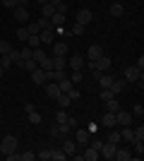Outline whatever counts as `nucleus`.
Listing matches in <instances>:
<instances>
[{"instance_id":"15","label":"nucleus","mask_w":144,"mask_h":161,"mask_svg":"<svg viewBox=\"0 0 144 161\" xmlns=\"http://www.w3.org/2000/svg\"><path fill=\"white\" fill-rule=\"evenodd\" d=\"M67 65L72 67V70H82V67H84V58H82V53L72 55V58H70V60H67Z\"/></svg>"},{"instance_id":"8","label":"nucleus","mask_w":144,"mask_h":161,"mask_svg":"<svg viewBox=\"0 0 144 161\" xmlns=\"http://www.w3.org/2000/svg\"><path fill=\"white\" fill-rule=\"evenodd\" d=\"M12 14H14V19L24 22V24H27V22H29V10H27V7H22V5L12 7Z\"/></svg>"},{"instance_id":"48","label":"nucleus","mask_w":144,"mask_h":161,"mask_svg":"<svg viewBox=\"0 0 144 161\" xmlns=\"http://www.w3.org/2000/svg\"><path fill=\"white\" fill-rule=\"evenodd\" d=\"M7 55H10V60H12V63L22 60V55H19V51H14V48H12V51H10V53H7Z\"/></svg>"},{"instance_id":"19","label":"nucleus","mask_w":144,"mask_h":161,"mask_svg":"<svg viewBox=\"0 0 144 161\" xmlns=\"http://www.w3.org/2000/svg\"><path fill=\"white\" fill-rule=\"evenodd\" d=\"M62 77H67L65 70H48V82H60Z\"/></svg>"},{"instance_id":"50","label":"nucleus","mask_w":144,"mask_h":161,"mask_svg":"<svg viewBox=\"0 0 144 161\" xmlns=\"http://www.w3.org/2000/svg\"><path fill=\"white\" fill-rule=\"evenodd\" d=\"M108 99H113V92L110 89H101V101H108Z\"/></svg>"},{"instance_id":"36","label":"nucleus","mask_w":144,"mask_h":161,"mask_svg":"<svg viewBox=\"0 0 144 161\" xmlns=\"http://www.w3.org/2000/svg\"><path fill=\"white\" fill-rule=\"evenodd\" d=\"M67 118H70V115L65 113V108H60V111L55 113V123H58V125H60V123H67Z\"/></svg>"},{"instance_id":"46","label":"nucleus","mask_w":144,"mask_h":161,"mask_svg":"<svg viewBox=\"0 0 144 161\" xmlns=\"http://www.w3.org/2000/svg\"><path fill=\"white\" fill-rule=\"evenodd\" d=\"M36 154L34 152H24V154H19V161H34Z\"/></svg>"},{"instance_id":"38","label":"nucleus","mask_w":144,"mask_h":161,"mask_svg":"<svg viewBox=\"0 0 144 161\" xmlns=\"http://www.w3.org/2000/svg\"><path fill=\"white\" fill-rule=\"evenodd\" d=\"M55 101H58V103H60V108H67L70 103H72V101H70V96H67V94H60V96H58V99H55Z\"/></svg>"},{"instance_id":"31","label":"nucleus","mask_w":144,"mask_h":161,"mask_svg":"<svg viewBox=\"0 0 144 161\" xmlns=\"http://www.w3.org/2000/svg\"><path fill=\"white\" fill-rule=\"evenodd\" d=\"M22 60H24V58H22ZM22 67H24V70H29V72H34L36 67H39V63H36L34 58H27V60H24V65H22Z\"/></svg>"},{"instance_id":"56","label":"nucleus","mask_w":144,"mask_h":161,"mask_svg":"<svg viewBox=\"0 0 144 161\" xmlns=\"http://www.w3.org/2000/svg\"><path fill=\"white\" fill-rule=\"evenodd\" d=\"M135 67H137L139 72H142V70H144V58H139V60H137V65H135Z\"/></svg>"},{"instance_id":"34","label":"nucleus","mask_w":144,"mask_h":161,"mask_svg":"<svg viewBox=\"0 0 144 161\" xmlns=\"http://www.w3.org/2000/svg\"><path fill=\"white\" fill-rule=\"evenodd\" d=\"M10 51H12V43L3 39V41H0V55H7V53H10Z\"/></svg>"},{"instance_id":"20","label":"nucleus","mask_w":144,"mask_h":161,"mask_svg":"<svg viewBox=\"0 0 144 161\" xmlns=\"http://www.w3.org/2000/svg\"><path fill=\"white\" fill-rule=\"evenodd\" d=\"M39 41H41V43H53V29H41Z\"/></svg>"},{"instance_id":"9","label":"nucleus","mask_w":144,"mask_h":161,"mask_svg":"<svg viewBox=\"0 0 144 161\" xmlns=\"http://www.w3.org/2000/svg\"><path fill=\"white\" fill-rule=\"evenodd\" d=\"M46 96H48V99H58V96H60L58 82H46Z\"/></svg>"},{"instance_id":"44","label":"nucleus","mask_w":144,"mask_h":161,"mask_svg":"<svg viewBox=\"0 0 144 161\" xmlns=\"http://www.w3.org/2000/svg\"><path fill=\"white\" fill-rule=\"evenodd\" d=\"M58 128H60V135H62V137H65V135H70V132H72V128H70V123H60Z\"/></svg>"},{"instance_id":"32","label":"nucleus","mask_w":144,"mask_h":161,"mask_svg":"<svg viewBox=\"0 0 144 161\" xmlns=\"http://www.w3.org/2000/svg\"><path fill=\"white\" fill-rule=\"evenodd\" d=\"M135 159H142V154H144V140H135Z\"/></svg>"},{"instance_id":"57","label":"nucleus","mask_w":144,"mask_h":161,"mask_svg":"<svg viewBox=\"0 0 144 161\" xmlns=\"http://www.w3.org/2000/svg\"><path fill=\"white\" fill-rule=\"evenodd\" d=\"M48 3H51V5H53V7H58V5H60V3H62V0H48Z\"/></svg>"},{"instance_id":"14","label":"nucleus","mask_w":144,"mask_h":161,"mask_svg":"<svg viewBox=\"0 0 144 161\" xmlns=\"http://www.w3.org/2000/svg\"><path fill=\"white\" fill-rule=\"evenodd\" d=\"M96 80H99V84H101V89H110V84H113V80H115V77H110L108 72H101V75H99V77H96Z\"/></svg>"},{"instance_id":"54","label":"nucleus","mask_w":144,"mask_h":161,"mask_svg":"<svg viewBox=\"0 0 144 161\" xmlns=\"http://www.w3.org/2000/svg\"><path fill=\"white\" fill-rule=\"evenodd\" d=\"M72 34H77V36H79V34H84V27H82V24H75V29H72Z\"/></svg>"},{"instance_id":"29","label":"nucleus","mask_w":144,"mask_h":161,"mask_svg":"<svg viewBox=\"0 0 144 161\" xmlns=\"http://www.w3.org/2000/svg\"><path fill=\"white\" fill-rule=\"evenodd\" d=\"M110 14H113V17H123V14H125V7L120 5V3H113V5H110Z\"/></svg>"},{"instance_id":"18","label":"nucleus","mask_w":144,"mask_h":161,"mask_svg":"<svg viewBox=\"0 0 144 161\" xmlns=\"http://www.w3.org/2000/svg\"><path fill=\"white\" fill-rule=\"evenodd\" d=\"M53 14H55V7L51 5V3H43V5H41V17H43V19H51Z\"/></svg>"},{"instance_id":"13","label":"nucleus","mask_w":144,"mask_h":161,"mask_svg":"<svg viewBox=\"0 0 144 161\" xmlns=\"http://www.w3.org/2000/svg\"><path fill=\"white\" fill-rule=\"evenodd\" d=\"M125 87H127V82L120 80V77H115V80H113V84H110V92H113V96H118Z\"/></svg>"},{"instance_id":"17","label":"nucleus","mask_w":144,"mask_h":161,"mask_svg":"<svg viewBox=\"0 0 144 161\" xmlns=\"http://www.w3.org/2000/svg\"><path fill=\"white\" fill-rule=\"evenodd\" d=\"M89 130H77V132H75V142H77V144H87V142H89Z\"/></svg>"},{"instance_id":"5","label":"nucleus","mask_w":144,"mask_h":161,"mask_svg":"<svg viewBox=\"0 0 144 161\" xmlns=\"http://www.w3.org/2000/svg\"><path fill=\"white\" fill-rule=\"evenodd\" d=\"M132 118H135V115L127 113V111H118L115 113V125H120V128H123V125H132Z\"/></svg>"},{"instance_id":"16","label":"nucleus","mask_w":144,"mask_h":161,"mask_svg":"<svg viewBox=\"0 0 144 161\" xmlns=\"http://www.w3.org/2000/svg\"><path fill=\"white\" fill-rule=\"evenodd\" d=\"M113 159H118V161H130V159H135V156H132L130 149H120V147H118V149H115V156H113Z\"/></svg>"},{"instance_id":"47","label":"nucleus","mask_w":144,"mask_h":161,"mask_svg":"<svg viewBox=\"0 0 144 161\" xmlns=\"http://www.w3.org/2000/svg\"><path fill=\"white\" fill-rule=\"evenodd\" d=\"M10 65H12V60H10V55H3V58H0V67H3V70H7Z\"/></svg>"},{"instance_id":"10","label":"nucleus","mask_w":144,"mask_h":161,"mask_svg":"<svg viewBox=\"0 0 144 161\" xmlns=\"http://www.w3.org/2000/svg\"><path fill=\"white\" fill-rule=\"evenodd\" d=\"M101 125L103 128H115V113H110V111H106V113L101 115Z\"/></svg>"},{"instance_id":"39","label":"nucleus","mask_w":144,"mask_h":161,"mask_svg":"<svg viewBox=\"0 0 144 161\" xmlns=\"http://www.w3.org/2000/svg\"><path fill=\"white\" fill-rule=\"evenodd\" d=\"M17 39H19L22 43H27V39H29V31H27V27H22V29H17Z\"/></svg>"},{"instance_id":"40","label":"nucleus","mask_w":144,"mask_h":161,"mask_svg":"<svg viewBox=\"0 0 144 161\" xmlns=\"http://www.w3.org/2000/svg\"><path fill=\"white\" fill-rule=\"evenodd\" d=\"M51 154H53V149H41V152L36 154V159H41V161H48V159H51Z\"/></svg>"},{"instance_id":"37","label":"nucleus","mask_w":144,"mask_h":161,"mask_svg":"<svg viewBox=\"0 0 144 161\" xmlns=\"http://www.w3.org/2000/svg\"><path fill=\"white\" fill-rule=\"evenodd\" d=\"M89 147H94L96 152H101V147H103V140H99V137H89Z\"/></svg>"},{"instance_id":"6","label":"nucleus","mask_w":144,"mask_h":161,"mask_svg":"<svg viewBox=\"0 0 144 161\" xmlns=\"http://www.w3.org/2000/svg\"><path fill=\"white\" fill-rule=\"evenodd\" d=\"M115 149H118V144H113V142H103V147H101L99 154H101L103 159H113V156H115Z\"/></svg>"},{"instance_id":"49","label":"nucleus","mask_w":144,"mask_h":161,"mask_svg":"<svg viewBox=\"0 0 144 161\" xmlns=\"http://www.w3.org/2000/svg\"><path fill=\"white\" fill-rule=\"evenodd\" d=\"M132 115H139V118L144 115V108H142V103H135V108H132Z\"/></svg>"},{"instance_id":"26","label":"nucleus","mask_w":144,"mask_h":161,"mask_svg":"<svg viewBox=\"0 0 144 161\" xmlns=\"http://www.w3.org/2000/svg\"><path fill=\"white\" fill-rule=\"evenodd\" d=\"M27 31H29V36H39V34H41V24H39V22H29Z\"/></svg>"},{"instance_id":"58","label":"nucleus","mask_w":144,"mask_h":161,"mask_svg":"<svg viewBox=\"0 0 144 161\" xmlns=\"http://www.w3.org/2000/svg\"><path fill=\"white\" fill-rule=\"evenodd\" d=\"M3 75H5V70H3V67H0V77H3Z\"/></svg>"},{"instance_id":"2","label":"nucleus","mask_w":144,"mask_h":161,"mask_svg":"<svg viewBox=\"0 0 144 161\" xmlns=\"http://www.w3.org/2000/svg\"><path fill=\"white\" fill-rule=\"evenodd\" d=\"M139 77H144V75L139 72V70H137V67H135V65L125 67V72H123V80H125V82H137Z\"/></svg>"},{"instance_id":"33","label":"nucleus","mask_w":144,"mask_h":161,"mask_svg":"<svg viewBox=\"0 0 144 161\" xmlns=\"http://www.w3.org/2000/svg\"><path fill=\"white\" fill-rule=\"evenodd\" d=\"M51 159H53V161H65V159H67V154H65L62 149H53V154H51Z\"/></svg>"},{"instance_id":"3","label":"nucleus","mask_w":144,"mask_h":161,"mask_svg":"<svg viewBox=\"0 0 144 161\" xmlns=\"http://www.w3.org/2000/svg\"><path fill=\"white\" fill-rule=\"evenodd\" d=\"M31 82L39 84V87H43V84L48 82V72H46V70H41V67H36L34 72H31Z\"/></svg>"},{"instance_id":"1","label":"nucleus","mask_w":144,"mask_h":161,"mask_svg":"<svg viewBox=\"0 0 144 161\" xmlns=\"http://www.w3.org/2000/svg\"><path fill=\"white\" fill-rule=\"evenodd\" d=\"M17 144H19V142H17V137H14V135H5V137H3V142H0V152H3V154H10V152H14V149H17Z\"/></svg>"},{"instance_id":"27","label":"nucleus","mask_w":144,"mask_h":161,"mask_svg":"<svg viewBox=\"0 0 144 161\" xmlns=\"http://www.w3.org/2000/svg\"><path fill=\"white\" fill-rule=\"evenodd\" d=\"M67 60L62 58V55H53V70H65Z\"/></svg>"},{"instance_id":"35","label":"nucleus","mask_w":144,"mask_h":161,"mask_svg":"<svg viewBox=\"0 0 144 161\" xmlns=\"http://www.w3.org/2000/svg\"><path fill=\"white\" fill-rule=\"evenodd\" d=\"M70 82L77 87V84L82 82V70H72V75H70Z\"/></svg>"},{"instance_id":"55","label":"nucleus","mask_w":144,"mask_h":161,"mask_svg":"<svg viewBox=\"0 0 144 161\" xmlns=\"http://www.w3.org/2000/svg\"><path fill=\"white\" fill-rule=\"evenodd\" d=\"M31 111H36L34 103H24V113H31Z\"/></svg>"},{"instance_id":"30","label":"nucleus","mask_w":144,"mask_h":161,"mask_svg":"<svg viewBox=\"0 0 144 161\" xmlns=\"http://www.w3.org/2000/svg\"><path fill=\"white\" fill-rule=\"evenodd\" d=\"M51 24H53V27H60V24H65V12H55L53 17H51Z\"/></svg>"},{"instance_id":"11","label":"nucleus","mask_w":144,"mask_h":161,"mask_svg":"<svg viewBox=\"0 0 144 161\" xmlns=\"http://www.w3.org/2000/svg\"><path fill=\"white\" fill-rule=\"evenodd\" d=\"M101 55H103V48L99 46V43H91L89 51H87V58H89V60H96V58H101Z\"/></svg>"},{"instance_id":"43","label":"nucleus","mask_w":144,"mask_h":161,"mask_svg":"<svg viewBox=\"0 0 144 161\" xmlns=\"http://www.w3.org/2000/svg\"><path fill=\"white\" fill-rule=\"evenodd\" d=\"M67 96H70V101H77V99H79L82 94H79V89H77V87H72V89L67 92Z\"/></svg>"},{"instance_id":"51","label":"nucleus","mask_w":144,"mask_h":161,"mask_svg":"<svg viewBox=\"0 0 144 161\" xmlns=\"http://www.w3.org/2000/svg\"><path fill=\"white\" fill-rule=\"evenodd\" d=\"M108 142L118 144V142H120V132H110V135H108Z\"/></svg>"},{"instance_id":"7","label":"nucleus","mask_w":144,"mask_h":161,"mask_svg":"<svg viewBox=\"0 0 144 161\" xmlns=\"http://www.w3.org/2000/svg\"><path fill=\"white\" fill-rule=\"evenodd\" d=\"M91 19H94V14H91V10H87V7L77 12V24H82V27H87V24H89Z\"/></svg>"},{"instance_id":"41","label":"nucleus","mask_w":144,"mask_h":161,"mask_svg":"<svg viewBox=\"0 0 144 161\" xmlns=\"http://www.w3.org/2000/svg\"><path fill=\"white\" fill-rule=\"evenodd\" d=\"M27 46H29V48H39V46H41L39 36H29V39H27Z\"/></svg>"},{"instance_id":"21","label":"nucleus","mask_w":144,"mask_h":161,"mask_svg":"<svg viewBox=\"0 0 144 161\" xmlns=\"http://www.w3.org/2000/svg\"><path fill=\"white\" fill-rule=\"evenodd\" d=\"M39 67H41V70H53V55H43L41 60H39Z\"/></svg>"},{"instance_id":"12","label":"nucleus","mask_w":144,"mask_h":161,"mask_svg":"<svg viewBox=\"0 0 144 161\" xmlns=\"http://www.w3.org/2000/svg\"><path fill=\"white\" fill-rule=\"evenodd\" d=\"M53 55H67V43L65 41H53Z\"/></svg>"},{"instance_id":"25","label":"nucleus","mask_w":144,"mask_h":161,"mask_svg":"<svg viewBox=\"0 0 144 161\" xmlns=\"http://www.w3.org/2000/svg\"><path fill=\"white\" fill-rule=\"evenodd\" d=\"M103 103H106V111H110V113H118V111H120V103H118L115 96L108 99V101H103Z\"/></svg>"},{"instance_id":"28","label":"nucleus","mask_w":144,"mask_h":161,"mask_svg":"<svg viewBox=\"0 0 144 161\" xmlns=\"http://www.w3.org/2000/svg\"><path fill=\"white\" fill-rule=\"evenodd\" d=\"M84 159H87V161H96V159H99V152H96V149L94 147H87V149H84Z\"/></svg>"},{"instance_id":"22","label":"nucleus","mask_w":144,"mask_h":161,"mask_svg":"<svg viewBox=\"0 0 144 161\" xmlns=\"http://www.w3.org/2000/svg\"><path fill=\"white\" fill-rule=\"evenodd\" d=\"M120 137L127 140V142H135V132H132L130 125H123V128H120Z\"/></svg>"},{"instance_id":"24","label":"nucleus","mask_w":144,"mask_h":161,"mask_svg":"<svg viewBox=\"0 0 144 161\" xmlns=\"http://www.w3.org/2000/svg\"><path fill=\"white\" fill-rule=\"evenodd\" d=\"M58 87H60V94H67V92H70L72 87H75V84L70 82V77H62V80L58 82Z\"/></svg>"},{"instance_id":"45","label":"nucleus","mask_w":144,"mask_h":161,"mask_svg":"<svg viewBox=\"0 0 144 161\" xmlns=\"http://www.w3.org/2000/svg\"><path fill=\"white\" fill-rule=\"evenodd\" d=\"M132 132H135V140H144V125H137Z\"/></svg>"},{"instance_id":"59","label":"nucleus","mask_w":144,"mask_h":161,"mask_svg":"<svg viewBox=\"0 0 144 161\" xmlns=\"http://www.w3.org/2000/svg\"><path fill=\"white\" fill-rule=\"evenodd\" d=\"M43 3H48V0H39V5H43Z\"/></svg>"},{"instance_id":"42","label":"nucleus","mask_w":144,"mask_h":161,"mask_svg":"<svg viewBox=\"0 0 144 161\" xmlns=\"http://www.w3.org/2000/svg\"><path fill=\"white\" fill-rule=\"evenodd\" d=\"M29 120L34 123V125H39V123H41V113H39V111H31V113H29Z\"/></svg>"},{"instance_id":"52","label":"nucleus","mask_w":144,"mask_h":161,"mask_svg":"<svg viewBox=\"0 0 144 161\" xmlns=\"http://www.w3.org/2000/svg\"><path fill=\"white\" fill-rule=\"evenodd\" d=\"M48 132H51V137H60V128H58V123H55V125L48 130Z\"/></svg>"},{"instance_id":"23","label":"nucleus","mask_w":144,"mask_h":161,"mask_svg":"<svg viewBox=\"0 0 144 161\" xmlns=\"http://www.w3.org/2000/svg\"><path fill=\"white\" fill-rule=\"evenodd\" d=\"M75 149H77L75 140H62V152H65V154H75Z\"/></svg>"},{"instance_id":"4","label":"nucleus","mask_w":144,"mask_h":161,"mask_svg":"<svg viewBox=\"0 0 144 161\" xmlns=\"http://www.w3.org/2000/svg\"><path fill=\"white\" fill-rule=\"evenodd\" d=\"M110 65H113V60H110L108 55H101V58H96V60H94V67H96V70H101V72H108Z\"/></svg>"},{"instance_id":"53","label":"nucleus","mask_w":144,"mask_h":161,"mask_svg":"<svg viewBox=\"0 0 144 161\" xmlns=\"http://www.w3.org/2000/svg\"><path fill=\"white\" fill-rule=\"evenodd\" d=\"M0 5H5V7H17V0H0Z\"/></svg>"}]
</instances>
